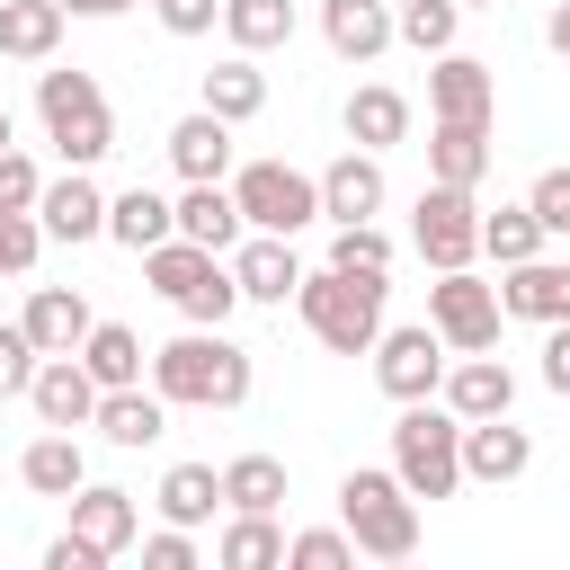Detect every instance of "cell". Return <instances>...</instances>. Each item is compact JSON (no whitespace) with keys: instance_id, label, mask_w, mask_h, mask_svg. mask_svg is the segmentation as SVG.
Returning a JSON list of instances; mask_svg holds the SVG:
<instances>
[{"instance_id":"6da1fadb","label":"cell","mask_w":570,"mask_h":570,"mask_svg":"<svg viewBox=\"0 0 570 570\" xmlns=\"http://www.w3.org/2000/svg\"><path fill=\"white\" fill-rule=\"evenodd\" d=\"M151 392L169 410H240L249 401V347L205 330V321H187L169 347H151Z\"/></svg>"},{"instance_id":"7a4b0ae2","label":"cell","mask_w":570,"mask_h":570,"mask_svg":"<svg viewBox=\"0 0 570 570\" xmlns=\"http://www.w3.org/2000/svg\"><path fill=\"white\" fill-rule=\"evenodd\" d=\"M383 276H356V267H321V276H303L294 285V312H303V330L330 347V356H365L374 347V330H383Z\"/></svg>"},{"instance_id":"3957f363","label":"cell","mask_w":570,"mask_h":570,"mask_svg":"<svg viewBox=\"0 0 570 570\" xmlns=\"http://www.w3.org/2000/svg\"><path fill=\"white\" fill-rule=\"evenodd\" d=\"M392 472L410 499H454L463 490V419L428 392V401H401L392 419Z\"/></svg>"},{"instance_id":"277c9868","label":"cell","mask_w":570,"mask_h":570,"mask_svg":"<svg viewBox=\"0 0 570 570\" xmlns=\"http://www.w3.org/2000/svg\"><path fill=\"white\" fill-rule=\"evenodd\" d=\"M338 525L365 561H410L419 552V499L401 490V472H347L338 481Z\"/></svg>"},{"instance_id":"5b68a950","label":"cell","mask_w":570,"mask_h":570,"mask_svg":"<svg viewBox=\"0 0 570 570\" xmlns=\"http://www.w3.org/2000/svg\"><path fill=\"white\" fill-rule=\"evenodd\" d=\"M36 116H45V134L71 169L116 151V116H107V89L89 71H36Z\"/></svg>"},{"instance_id":"8992f818","label":"cell","mask_w":570,"mask_h":570,"mask_svg":"<svg viewBox=\"0 0 570 570\" xmlns=\"http://www.w3.org/2000/svg\"><path fill=\"white\" fill-rule=\"evenodd\" d=\"M142 267H151V285H160L187 321H205V330H223V321H232V303H240L232 258H223V249H205V240H187V232H169L160 249H142Z\"/></svg>"},{"instance_id":"52a82bcc","label":"cell","mask_w":570,"mask_h":570,"mask_svg":"<svg viewBox=\"0 0 570 570\" xmlns=\"http://www.w3.org/2000/svg\"><path fill=\"white\" fill-rule=\"evenodd\" d=\"M232 205H240V223L249 232H303L312 214H321V178H303V169H285V160H249V169H232Z\"/></svg>"},{"instance_id":"ba28073f","label":"cell","mask_w":570,"mask_h":570,"mask_svg":"<svg viewBox=\"0 0 570 570\" xmlns=\"http://www.w3.org/2000/svg\"><path fill=\"white\" fill-rule=\"evenodd\" d=\"M499 285H481L472 267H445L436 285H428V330L454 347V356H481V347H499Z\"/></svg>"},{"instance_id":"9c48e42d","label":"cell","mask_w":570,"mask_h":570,"mask_svg":"<svg viewBox=\"0 0 570 570\" xmlns=\"http://www.w3.org/2000/svg\"><path fill=\"white\" fill-rule=\"evenodd\" d=\"M410 240H419V258L445 276V267H472L481 258V205H472V187H445V178H428L419 187V223H410Z\"/></svg>"},{"instance_id":"30bf717a","label":"cell","mask_w":570,"mask_h":570,"mask_svg":"<svg viewBox=\"0 0 570 570\" xmlns=\"http://www.w3.org/2000/svg\"><path fill=\"white\" fill-rule=\"evenodd\" d=\"M374 383L392 392V401H428L436 383H445V338L428 330V321H410V330H374Z\"/></svg>"},{"instance_id":"8fae6325","label":"cell","mask_w":570,"mask_h":570,"mask_svg":"<svg viewBox=\"0 0 570 570\" xmlns=\"http://www.w3.org/2000/svg\"><path fill=\"white\" fill-rule=\"evenodd\" d=\"M490 107H499V80H490V62H472V53H436V71H428V116L436 125H490Z\"/></svg>"},{"instance_id":"7c38bea8","label":"cell","mask_w":570,"mask_h":570,"mask_svg":"<svg viewBox=\"0 0 570 570\" xmlns=\"http://www.w3.org/2000/svg\"><path fill=\"white\" fill-rule=\"evenodd\" d=\"M499 312L508 321H570V258H517V267H499Z\"/></svg>"},{"instance_id":"4fadbf2b","label":"cell","mask_w":570,"mask_h":570,"mask_svg":"<svg viewBox=\"0 0 570 570\" xmlns=\"http://www.w3.org/2000/svg\"><path fill=\"white\" fill-rule=\"evenodd\" d=\"M223 258H232V285H240V303H294V285H303V267H294L285 232H240Z\"/></svg>"},{"instance_id":"5bb4252c","label":"cell","mask_w":570,"mask_h":570,"mask_svg":"<svg viewBox=\"0 0 570 570\" xmlns=\"http://www.w3.org/2000/svg\"><path fill=\"white\" fill-rule=\"evenodd\" d=\"M36 223H45V240H98V232H107V196H98V178H89V169L45 178V187H36Z\"/></svg>"},{"instance_id":"9a60e30c","label":"cell","mask_w":570,"mask_h":570,"mask_svg":"<svg viewBox=\"0 0 570 570\" xmlns=\"http://www.w3.org/2000/svg\"><path fill=\"white\" fill-rule=\"evenodd\" d=\"M71 534H80V543H98V552L116 561V552L142 534L134 490H116V481H80V490H71Z\"/></svg>"},{"instance_id":"2e32d148","label":"cell","mask_w":570,"mask_h":570,"mask_svg":"<svg viewBox=\"0 0 570 570\" xmlns=\"http://www.w3.org/2000/svg\"><path fill=\"white\" fill-rule=\"evenodd\" d=\"M18 321H27L36 356H71V347L89 338V321H98V312H89V294H80V285H36Z\"/></svg>"},{"instance_id":"e0dca14e","label":"cell","mask_w":570,"mask_h":570,"mask_svg":"<svg viewBox=\"0 0 570 570\" xmlns=\"http://www.w3.org/2000/svg\"><path fill=\"white\" fill-rule=\"evenodd\" d=\"M436 401L454 410V419H508V401H517V374L481 347V356H463V365H445V383H436Z\"/></svg>"},{"instance_id":"ac0fdd59","label":"cell","mask_w":570,"mask_h":570,"mask_svg":"<svg viewBox=\"0 0 570 570\" xmlns=\"http://www.w3.org/2000/svg\"><path fill=\"white\" fill-rule=\"evenodd\" d=\"M27 401H36V419H45V428H89V410H98V383H89V365H80V356H36V383H27Z\"/></svg>"},{"instance_id":"d6986e66","label":"cell","mask_w":570,"mask_h":570,"mask_svg":"<svg viewBox=\"0 0 570 570\" xmlns=\"http://www.w3.org/2000/svg\"><path fill=\"white\" fill-rule=\"evenodd\" d=\"M321 214L330 223H374L383 214V160L374 151H338L321 169Z\"/></svg>"},{"instance_id":"ffe728a7","label":"cell","mask_w":570,"mask_h":570,"mask_svg":"<svg viewBox=\"0 0 570 570\" xmlns=\"http://www.w3.org/2000/svg\"><path fill=\"white\" fill-rule=\"evenodd\" d=\"M534 463V436L525 428H508V419H463V481H517Z\"/></svg>"},{"instance_id":"44dd1931","label":"cell","mask_w":570,"mask_h":570,"mask_svg":"<svg viewBox=\"0 0 570 570\" xmlns=\"http://www.w3.org/2000/svg\"><path fill=\"white\" fill-rule=\"evenodd\" d=\"M89 428H98L107 445H160V428H169V401H160V392H142V383H116V392H98Z\"/></svg>"},{"instance_id":"7402d4cb","label":"cell","mask_w":570,"mask_h":570,"mask_svg":"<svg viewBox=\"0 0 570 570\" xmlns=\"http://www.w3.org/2000/svg\"><path fill=\"white\" fill-rule=\"evenodd\" d=\"M18 481H27L36 499H71V490L89 481V454H80V436H71V428H45V436L18 454Z\"/></svg>"},{"instance_id":"603a6c76","label":"cell","mask_w":570,"mask_h":570,"mask_svg":"<svg viewBox=\"0 0 570 570\" xmlns=\"http://www.w3.org/2000/svg\"><path fill=\"white\" fill-rule=\"evenodd\" d=\"M321 36L338 62H374L392 45V9L383 0H321Z\"/></svg>"},{"instance_id":"cb8c5ba5","label":"cell","mask_w":570,"mask_h":570,"mask_svg":"<svg viewBox=\"0 0 570 570\" xmlns=\"http://www.w3.org/2000/svg\"><path fill=\"white\" fill-rule=\"evenodd\" d=\"M169 169H178V178H223V169H232V125H223L214 107L178 116V125H169Z\"/></svg>"},{"instance_id":"d4e9b609","label":"cell","mask_w":570,"mask_h":570,"mask_svg":"<svg viewBox=\"0 0 570 570\" xmlns=\"http://www.w3.org/2000/svg\"><path fill=\"white\" fill-rule=\"evenodd\" d=\"M169 214H178V232H187V240H205V249H232V240H240V232H249V223H240V205H232V187H223V178H187V196H178V205H169Z\"/></svg>"},{"instance_id":"484cf974","label":"cell","mask_w":570,"mask_h":570,"mask_svg":"<svg viewBox=\"0 0 570 570\" xmlns=\"http://www.w3.org/2000/svg\"><path fill=\"white\" fill-rule=\"evenodd\" d=\"M401 134H410V98L383 89V80H365V89L347 98V142H356V151H392Z\"/></svg>"},{"instance_id":"4316f807","label":"cell","mask_w":570,"mask_h":570,"mask_svg":"<svg viewBox=\"0 0 570 570\" xmlns=\"http://www.w3.org/2000/svg\"><path fill=\"white\" fill-rule=\"evenodd\" d=\"M428 178L481 187V178H490V125H436V134H428Z\"/></svg>"},{"instance_id":"83f0119b","label":"cell","mask_w":570,"mask_h":570,"mask_svg":"<svg viewBox=\"0 0 570 570\" xmlns=\"http://www.w3.org/2000/svg\"><path fill=\"white\" fill-rule=\"evenodd\" d=\"M169 232H178L169 196H151V187H125V196H107V240H125L134 258H142V249H160Z\"/></svg>"},{"instance_id":"f1b7e54d","label":"cell","mask_w":570,"mask_h":570,"mask_svg":"<svg viewBox=\"0 0 570 570\" xmlns=\"http://www.w3.org/2000/svg\"><path fill=\"white\" fill-rule=\"evenodd\" d=\"M71 356L89 365V383H98V392H116V383H142V338H134L125 321H89V338H80Z\"/></svg>"},{"instance_id":"f546056e","label":"cell","mask_w":570,"mask_h":570,"mask_svg":"<svg viewBox=\"0 0 570 570\" xmlns=\"http://www.w3.org/2000/svg\"><path fill=\"white\" fill-rule=\"evenodd\" d=\"M214 561H223V570H285V525L232 508V525L214 534Z\"/></svg>"},{"instance_id":"4dcf8cb0","label":"cell","mask_w":570,"mask_h":570,"mask_svg":"<svg viewBox=\"0 0 570 570\" xmlns=\"http://www.w3.org/2000/svg\"><path fill=\"white\" fill-rule=\"evenodd\" d=\"M62 45V0H0V53L9 62H45Z\"/></svg>"},{"instance_id":"1f68e13d","label":"cell","mask_w":570,"mask_h":570,"mask_svg":"<svg viewBox=\"0 0 570 570\" xmlns=\"http://www.w3.org/2000/svg\"><path fill=\"white\" fill-rule=\"evenodd\" d=\"M205 107H214L223 125H249V116L267 107V71H258V53H232V62H214V71H205Z\"/></svg>"},{"instance_id":"d6a6232c","label":"cell","mask_w":570,"mask_h":570,"mask_svg":"<svg viewBox=\"0 0 570 570\" xmlns=\"http://www.w3.org/2000/svg\"><path fill=\"white\" fill-rule=\"evenodd\" d=\"M223 508L276 517V508H285V463H276V454H232V463H223Z\"/></svg>"},{"instance_id":"836d02e7","label":"cell","mask_w":570,"mask_h":570,"mask_svg":"<svg viewBox=\"0 0 570 570\" xmlns=\"http://www.w3.org/2000/svg\"><path fill=\"white\" fill-rule=\"evenodd\" d=\"M223 36L232 53H276L294 36V0H223Z\"/></svg>"},{"instance_id":"e575fe53","label":"cell","mask_w":570,"mask_h":570,"mask_svg":"<svg viewBox=\"0 0 570 570\" xmlns=\"http://www.w3.org/2000/svg\"><path fill=\"white\" fill-rule=\"evenodd\" d=\"M214 499H223V472H214V463H169V472H160V517H169V525H205Z\"/></svg>"},{"instance_id":"d590c367","label":"cell","mask_w":570,"mask_h":570,"mask_svg":"<svg viewBox=\"0 0 570 570\" xmlns=\"http://www.w3.org/2000/svg\"><path fill=\"white\" fill-rule=\"evenodd\" d=\"M454 27H463V0H401V9H392V36L419 45V53H445Z\"/></svg>"},{"instance_id":"8d00e7d4","label":"cell","mask_w":570,"mask_h":570,"mask_svg":"<svg viewBox=\"0 0 570 570\" xmlns=\"http://www.w3.org/2000/svg\"><path fill=\"white\" fill-rule=\"evenodd\" d=\"M481 249H490L499 267H517V258L543 249V223H534L525 205H499V214H481Z\"/></svg>"},{"instance_id":"74e56055","label":"cell","mask_w":570,"mask_h":570,"mask_svg":"<svg viewBox=\"0 0 570 570\" xmlns=\"http://www.w3.org/2000/svg\"><path fill=\"white\" fill-rule=\"evenodd\" d=\"M330 267H356V276H392V240H383L374 223H338V240H330Z\"/></svg>"},{"instance_id":"f35d334b","label":"cell","mask_w":570,"mask_h":570,"mask_svg":"<svg viewBox=\"0 0 570 570\" xmlns=\"http://www.w3.org/2000/svg\"><path fill=\"white\" fill-rule=\"evenodd\" d=\"M285 561L294 570H347L356 543H347V525H312V534H285Z\"/></svg>"},{"instance_id":"ab89813d","label":"cell","mask_w":570,"mask_h":570,"mask_svg":"<svg viewBox=\"0 0 570 570\" xmlns=\"http://www.w3.org/2000/svg\"><path fill=\"white\" fill-rule=\"evenodd\" d=\"M525 214L543 223V240H570V169H543L525 187Z\"/></svg>"},{"instance_id":"60d3db41","label":"cell","mask_w":570,"mask_h":570,"mask_svg":"<svg viewBox=\"0 0 570 570\" xmlns=\"http://www.w3.org/2000/svg\"><path fill=\"white\" fill-rule=\"evenodd\" d=\"M36 383V338H27V321H0V401H18Z\"/></svg>"},{"instance_id":"b9f144b4","label":"cell","mask_w":570,"mask_h":570,"mask_svg":"<svg viewBox=\"0 0 570 570\" xmlns=\"http://www.w3.org/2000/svg\"><path fill=\"white\" fill-rule=\"evenodd\" d=\"M36 249H45V223L36 214H0V276H27Z\"/></svg>"},{"instance_id":"7bdbcfd3","label":"cell","mask_w":570,"mask_h":570,"mask_svg":"<svg viewBox=\"0 0 570 570\" xmlns=\"http://www.w3.org/2000/svg\"><path fill=\"white\" fill-rule=\"evenodd\" d=\"M36 187H45V178H36V160L9 142V151H0V214H36Z\"/></svg>"},{"instance_id":"ee69618b","label":"cell","mask_w":570,"mask_h":570,"mask_svg":"<svg viewBox=\"0 0 570 570\" xmlns=\"http://www.w3.org/2000/svg\"><path fill=\"white\" fill-rule=\"evenodd\" d=\"M151 9L169 36H214V18H223V0H151Z\"/></svg>"},{"instance_id":"f6af8a7d","label":"cell","mask_w":570,"mask_h":570,"mask_svg":"<svg viewBox=\"0 0 570 570\" xmlns=\"http://www.w3.org/2000/svg\"><path fill=\"white\" fill-rule=\"evenodd\" d=\"M142 570H196V543H187V525H160V534L142 543Z\"/></svg>"},{"instance_id":"bcb514c9","label":"cell","mask_w":570,"mask_h":570,"mask_svg":"<svg viewBox=\"0 0 570 570\" xmlns=\"http://www.w3.org/2000/svg\"><path fill=\"white\" fill-rule=\"evenodd\" d=\"M98 561H107V552L80 543V534H53V543H45V570H98Z\"/></svg>"},{"instance_id":"7dc6e473","label":"cell","mask_w":570,"mask_h":570,"mask_svg":"<svg viewBox=\"0 0 570 570\" xmlns=\"http://www.w3.org/2000/svg\"><path fill=\"white\" fill-rule=\"evenodd\" d=\"M543 383L570 401V321H552V338H543Z\"/></svg>"},{"instance_id":"c3c4849f","label":"cell","mask_w":570,"mask_h":570,"mask_svg":"<svg viewBox=\"0 0 570 570\" xmlns=\"http://www.w3.org/2000/svg\"><path fill=\"white\" fill-rule=\"evenodd\" d=\"M543 45H552V53H561V62H570V0H561V9H552V18H543Z\"/></svg>"},{"instance_id":"681fc988","label":"cell","mask_w":570,"mask_h":570,"mask_svg":"<svg viewBox=\"0 0 570 570\" xmlns=\"http://www.w3.org/2000/svg\"><path fill=\"white\" fill-rule=\"evenodd\" d=\"M116 9H134V0H62V18H116Z\"/></svg>"},{"instance_id":"f907efd6","label":"cell","mask_w":570,"mask_h":570,"mask_svg":"<svg viewBox=\"0 0 570 570\" xmlns=\"http://www.w3.org/2000/svg\"><path fill=\"white\" fill-rule=\"evenodd\" d=\"M0 151H9V107H0Z\"/></svg>"},{"instance_id":"816d5d0a","label":"cell","mask_w":570,"mask_h":570,"mask_svg":"<svg viewBox=\"0 0 570 570\" xmlns=\"http://www.w3.org/2000/svg\"><path fill=\"white\" fill-rule=\"evenodd\" d=\"M463 9H499V0H463Z\"/></svg>"}]
</instances>
